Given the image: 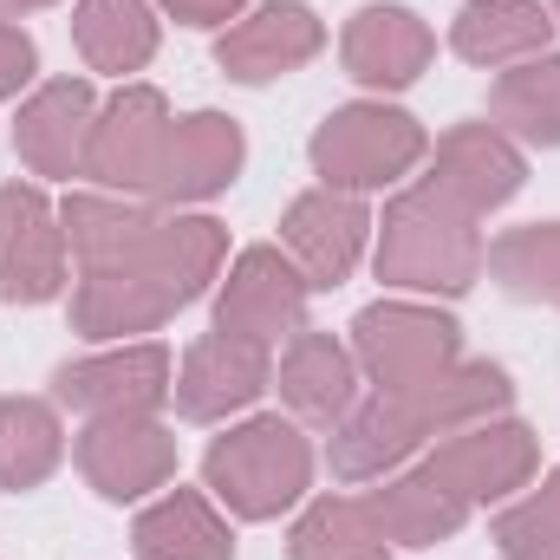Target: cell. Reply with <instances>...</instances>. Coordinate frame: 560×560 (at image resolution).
I'll return each instance as SVG.
<instances>
[{"mask_svg": "<svg viewBox=\"0 0 560 560\" xmlns=\"http://www.w3.org/2000/svg\"><path fill=\"white\" fill-rule=\"evenodd\" d=\"M66 463V423L52 398H0V489L26 495Z\"/></svg>", "mask_w": 560, "mask_h": 560, "instance_id": "28", "label": "cell"}, {"mask_svg": "<svg viewBox=\"0 0 560 560\" xmlns=\"http://www.w3.org/2000/svg\"><path fill=\"white\" fill-rule=\"evenodd\" d=\"M248 163V138L229 112H189L170 125L163 150V176H156V209H196L209 196H222Z\"/></svg>", "mask_w": 560, "mask_h": 560, "instance_id": "19", "label": "cell"}, {"mask_svg": "<svg viewBox=\"0 0 560 560\" xmlns=\"http://www.w3.org/2000/svg\"><path fill=\"white\" fill-rule=\"evenodd\" d=\"M156 39H163V26H156L150 0H79L72 7V46H79L85 72H98V79L131 85V72L156 59Z\"/></svg>", "mask_w": 560, "mask_h": 560, "instance_id": "24", "label": "cell"}, {"mask_svg": "<svg viewBox=\"0 0 560 560\" xmlns=\"http://www.w3.org/2000/svg\"><path fill=\"white\" fill-rule=\"evenodd\" d=\"M170 98L156 85H118L105 105H98V125H92V156H85V176L112 196H156V176H163V150H170Z\"/></svg>", "mask_w": 560, "mask_h": 560, "instance_id": "9", "label": "cell"}, {"mask_svg": "<svg viewBox=\"0 0 560 560\" xmlns=\"http://www.w3.org/2000/svg\"><path fill=\"white\" fill-rule=\"evenodd\" d=\"M436 59V33L423 26V13L398 7V0H372L346 20L339 33V66L352 85L365 92H405L418 85Z\"/></svg>", "mask_w": 560, "mask_h": 560, "instance_id": "17", "label": "cell"}, {"mask_svg": "<svg viewBox=\"0 0 560 560\" xmlns=\"http://www.w3.org/2000/svg\"><path fill=\"white\" fill-rule=\"evenodd\" d=\"M92 125H98V92L92 79H46L20 98V118H13V150L33 176L46 183H72L85 176V156H92Z\"/></svg>", "mask_w": 560, "mask_h": 560, "instance_id": "16", "label": "cell"}, {"mask_svg": "<svg viewBox=\"0 0 560 560\" xmlns=\"http://www.w3.org/2000/svg\"><path fill=\"white\" fill-rule=\"evenodd\" d=\"M548 13H555V26H560V0H548Z\"/></svg>", "mask_w": 560, "mask_h": 560, "instance_id": "34", "label": "cell"}, {"mask_svg": "<svg viewBox=\"0 0 560 560\" xmlns=\"http://www.w3.org/2000/svg\"><path fill=\"white\" fill-rule=\"evenodd\" d=\"M515 398L509 372L489 365V359H463L450 365L443 378L411 385V392H372L359 398L346 418L332 423V443H326V463L339 482H385L398 476L423 443L463 430V423L502 418Z\"/></svg>", "mask_w": 560, "mask_h": 560, "instance_id": "2", "label": "cell"}, {"mask_svg": "<svg viewBox=\"0 0 560 560\" xmlns=\"http://www.w3.org/2000/svg\"><path fill=\"white\" fill-rule=\"evenodd\" d=\"M555 46V13L541 0H469L450 20V52L489 72H509Z\"/></svg>", "mask_w": 560, "mask_h": 560, "instance_id": "22", "label": "cell"}, {"mask_svg": "<svg viewBox=\"0 0 560 560\" xmlns=\"http://www.w3.org/2000/svg\"><path fill=\"white\" fill-rule=\"evenodd\" d=\"M202 489L235 522H275L313 489V443L293 418H242L202 450Z\"/></svg>", "mask_w": 560, "mask_h": 560, "instance_id": "4", "label": "cell"}, {"mask_svg": "<svg viewBox=\"0 0 560 560\" xmlns=\"http://www.w3.org/2000/svg\"><path fill=\"white\" fill-rule=\"evenodd\" d=\"M306 300H313V287L287 248H275V242L242 248L215 287V332H235V339H255L275 352L280 339L306 332Z\"/></svg>", "mask_w": 560, "mask_h": 560, "instance_id": "11", "label": "cell"}, {"mask_svg": "<svg viewBox=\"0 0 560 560\" xmlns=\"http://www.w3.org/2000/svg\"><path fill=\"white\" fill-rule=\"evenodd\" d=\"M176 385V359L156 339H125L112 352L72 359L52 372V405L79 411V418H150L170 405Z\"/></svg>", "mask_w": 560, "mask_h": 560, "instance_id": "8", "label": "cell"}, {"mask_svg": "<svg viewBox=\"0 0 560 560\" xmlns=\"http://www.w3.org/2000/svg\"><path fill=\"white\" fill-rule=\"evenodd\" d=\"M306 156H313V176L326 189L372 196V189L405 183L423 156H430V131H423L411 112L385 105V98H352V105H339V112L319 118Z\"/></svg>", "mask_w": 560, "mask_h": 560, "instance_id": "5", "label": "cell"}, {"mask_svg": "<svg viewBox=\"0 0 560 560\" xmlns=\"http://www.w3.org/2000/svg\"><path fill=\"white\" fill-rule=\"evenodd\" d=\"M59 222H66V248L79 261V275H98L112 261H125L138 242L156 235L163 209L143 202V196H112V189H72L59 202Z\"/></svg>", "mask_w": 560, "mask_h": 560, "instance_id": "23", "label": "cell"}, {"mask_svg": "<svg viewBox=\"0 0 560 560\" xmlns=\"http://www.w3.org/2000/svg\"><path fill=\"white\" fill-rule=\"evenodd\" d=\"M423 469L476 515V509L509 502L515 489L535 482V469H541V436L522 418H482V423L450 430V436L423 456Z\"/></svg>", "mask_w": 560, "mask_h": 560, "instance_id": "7", "label": "cell"}, {"mask_svg": "<svg viewBox=\"0 0 560 560\" xmlns=\"http://www.w3.org/2000/svg\"><path fill=\"white\" fill-rule=\"evenodd\" d=\"M482 229L476 215H463L456 202H443L436 189H398L372 229V275L398 293H436V300H456L482 280Z\"/></svg>", "mask_w": 560, "mask_h": 560, "instance_id": "3", "label": "cell"}, {"mask_svg": "<svg viewBox=\"0 0 560 560\" xmlns=\"http://www.w3.org/2000/svg\"><path fill=\"white\" fill-rule=\"evenodd\" d=\"M156 7H163L176 26H196V33H215V26L229 33V26L248 13V0H156Z\"/></svg>", "mask_w": 560, "mask_h": 560, "instance_id": "32", "label": "cell"}, {"mask_svg": "<svg viewBox=\"0 0 560 560\" xmlns=\"http://www.w3.org/2000/svg\"><path fill=\"white\" fill-rule=\"evenodd\" d=\"M138 560H235V528L209 489H163L131 522Z\"/></svg>", "mask_w": 560, "mask_h": 560, "instance_id": "21", "label": "cell"}, {"mask_svg": "<svg viewBox=\"0 0 560 560\" xmlns=\"http://www.w3.org/2000/svg\"><path fill=\"white\" fill-rule=\"evenodd\" d=\"M352 359L372 392H411L463 365V326L423 300H372L352 319Z\"/></svg>", "mask_w": 560, "mask_h": 560, "instance_id": "6", "label": "cell"}, {"mask_svg": "<svg viewBox=\"0 0 560 560\" xmlns=\"http://www.w3.org/2000/svg\"><path fill=\"white\" fill-rule=\"evenodd\" d=\"M489 280L509 293V300H528V306H560V222H522V229H502L482 255Z\"/></svg>", "mask_w": 560, "mask_h": 560, "instance_id": "29", "label": "cell"}, {"mask_svg": "<svg viewBox=\"0 0 560 560\" xmlns=\"http://www.w3.org/2000/svg\"><path fill=\"white\" fill-rule=\"evenodd\" d=\"M275 385V352L235 332H202L183 359H176V385L170 405L189 423H229L261 405V392Z\"/></svg>", "mask_w": 560, "mask_h": 560, "instance_id": "13", "label": "cell"}, {"mask_svg": "<svg viewBox=\"0 0 560 560\" xmlns=\"http://www.w3.org/2000/svg\"><path fill=\"white\" fill-rule=\"evenodd\" d=\"M287 560H392V541L365 495H319L287 528Z\"/></svg>", "mask_w": 560, "mask_h": 560, "instance_id": "27", "label": "cell"}, {"mask_svg": "<svg viewBox=\"0 0 560 560\" xmlns=\"http://www.w3.org/2000/svg\"><path fill=\"white\" fill-rule=\"evenodd\" d=\"M33 79H39V46H33V33L13 26V20H0V105L20 98Z\"/></svg>", "mask_w": 560, "mask_h": 560, "instance_id": "31", "label": "cell"}, {"mask_svg": "<svg viewBox=\"0 0 560 560\" xmlns=\"http://www.w3.org/2000/svg\"><path fill=\"white\" fill-rule=\"evenodd\" d=\"M72 463L105 502H143V495L170 489L176 436L156 411L150 418H85V430L72 436Z\"/></svg>", "mask_w": 560, "mask_h": 560, "instance_id": "14", "label": "cell"}, {"mask_svg": "<svg viewBox=\"0 0 560 560\" xmlns=\"http://www.w3.org/2000/svg\"><path fill=\"white\" fill-rule=\"evenodd\" d=\"M365 502H372V515H378V528H385L392 548H436V541H450L469 522V509L423 463L405 469V476H385V489H372Z\"/></svg>", "mask_w": 560, "mask_h": 560, "instance_id": "26", "label": "cell"}, {"mask_svg": "<svg viewBox=\"0 0 560 560\" xmlns=\"http://www.w3.org/2000/svg\"><path fill=\"white\" fill-rule=\"evenodd\" d=\"M326 52V20L306 0H268L255 13H242L222 39H215V66L235 85H275L287 72H300L306 59Z\"/></svg>", "mask_w": 560, "mask_h": 560, "instance_id": "18", "label": "cell"}, {"mask_svg": "<svg viewBox=\"0 0 560 560\" xmlns=\"http://www.w3.org/2000/svg\"><path fill=\"white\" fill-rule=\"evenodd\" d=\"M359 385H365V372H359L352 346L332 339V332H313V326L287 339V352L275 365V392L293 411V423H326L332 430L359 405Z\"/></svg>", "mask_w": 560, "mask_h": 560, "instance_id": "20", "label": "cell"}, {"mask_svg": "<svg viewBox=\"0 0 560 560\" xmlns=\"http://www.w3.org/2000/svg\"><path fill=\"white\" fill-rule=\"evenodd\" d=\"M39 7H59V0H0V20H20V13H39Z\"/></svg>", "mask_w": 560, "mask_h": 560, "instance_id": "33", "label": "cell"}, {"mask_svg": "<svg viewBox=\"0 0 560 560\" xmlns=\"http://www.w3.org/2000/svg\"><path fill=\"white\" fill-rule=\"evenodd\" d=\"M502 560H560V469H548L528 495H509L489 522Z\"/></svg>", "mask_w": 560, "mask_h": 560, "instance_id": "30", "label": "cell"}, {"mask_svg": "<svg viewBox=\"0 0 560 560\" xmlns=\"http://www.w3.org/2000/svg\"><path fill=\"white\" fill-rule=\"evenodd\" d=\"M72 287L66 222L39 183H0V300L46 306Z\"/></svg>", "mask_w": 560, "mask_h": 560, "instance_id": "10", "label": "cell"}, {"mask_svg": "<svg viewBox=\"0 0 560 560\" xmlns=\"http://www.w3.org/2000/svg\"><path fill=\"white\" fill-rule=\"evenodd\" d=\"M489 125L502 138L528 143V150H555L560 143V52H535L522 66H509L489 85Z\"/></svg>", "mask_w": 560, "mask_h": 560, "instance_id": "25", "label": "cell"}, {"mask_svg": "<svg viewBox=\"0 0 560 560\" xmlns=\"http://www.w3.org/2000/svg\"><path fill=\"white\" fill-rule=\"evenodd\" d=\"M222 261H229V229L215 215L176 209L125 261L72 280V332L98 339V346H125L138 332H156L163 319L196 306L209 293V280H222Z\"/></svg>", "mask_w": 560, "mask_h": 560, "instance_id": "1", "label": "cell"}, {"mask_svg": "<svg viewBox=\"0 0 560 560\" xmlns=\"http://www.w3.org/2000/svg\"><path fill=\"white\" fill-rule=\"evenodd\" d=\"M372 229H378V215L365 209V196H346V189H326L319 183V189H306V196L287 202L280 248L293 255V268L306 275L313 293H332V287H346L352 268L365 261Z\"/></svg>", "mask_w": 560, "mask_h": 560, "instance_id": "12", "label": "cell"}, {"mask_svg": "<svg viewBox=\"0 0 560 560\" xmlns=\"http://www.w3.org/2000/svg\"><path fill=\"white\" fill-rule=\"evenodd\" d=\"M528 183V156L522 143L502 138L495 125H456L430 143V170H423V189H436L443 202H456L463 215H495L522 196Z\"/></svg>", "mask_w": 560, "mask_h": 560, "instance_id": "15", "label": "cell"}]
</instances>
